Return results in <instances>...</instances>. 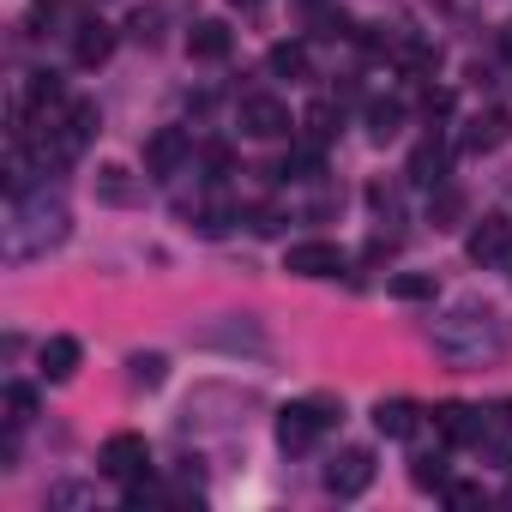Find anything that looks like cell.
Returning a JSON list of instances; mask_svg holds the SVG:
<instances>
[{"label":"cell","instance_id":"34","mask_svg":"<svg viewBox=\"0 0 512 512\" xmlns=\"http://www.w3.org/2000/svg\"><path fill=\"white\" fill-rule=\"evenodd\" d=\"M284 229V211L278 205H260V211H253V235H278Z\"/></svg>","mask_w":512,"mask_h":512},{"label":"cell","instance_id":"18","mask_svg":"<svg viewBox=\"0 0 512 512\" xmlns=\"http://www.w3.org/2000/svg\"><path fill=\"white\" fill-rule=\"evenodd\" d=\"M428 223H434V229H458V223H464V193H458L452 181H440V187L428 193Z\"/></svg>","mask_w":512,"mask_h":512},{"label":"cell","instance_id":"4","mask_svg":"<svg viewBox=\"0 0 512 512\" xmlns=\"http://www.w3.org/2000/svg\"><path fill=\"white\" fill-rule=\"evenodd\" d=\"M488 464H500V470H512V398H494V404H482L476 410V440H470Z\"/></svg>","mask_w":512,"mask_h":512},{"label":"cell","instance_id":"33","mask_svg":"<svg viewBox=\"0 0 512 512\" xmlns=\"http://www.w3.org/2000/svg\"><path fill=\"white\" fill-rule=\"evenodd\" d=\"M193 223H199V235H211V241H217V235L229 229V211H223V205H205V211H199Z\"/></svg>","mask_w":512,"mask_h":512},{"label":"cell","instance_id":"13","mask_svg":"<svg viewBox=\"0 0 512 512\" xmlns=\"http://www.w3.org/2000/svg\"><path fill=\"white\" fill-rule=\"evenodd\" d=\"M79 356H85V350H79V338H67V332H61V338H49V344H43V356H37V362H43V380H49V386L73 380V374H79Z\"/></svg>","mask_w":512,"mask_h":512},{"label":"cell","instance_id":"20","mask_svg":"<svg viewBox=\"0 0 512 512\" xmlns=\"http://www.w3.org/2000/svg\"><path fill=\"white\" fill-rule=\"evenodd\" d=\"M61 103H67V85H61L55 73H31V85H25V109L49 115V109H61Z\"/></svg>","mask_w":512,"mask_h":512},{"label":"cell","instance_id":"6","mask_svg":"<svg viewBox=\"0 0 512 512\" xmlns=\"http://www.w3.org/2000/svg\"><path fill=\"white\" fill-rule=\"evenodd\" d=\"M374 452L368 446H344L332 464H326V494H338V500H356V494H368L374 488Z\"/></svg>","mask_w":512,"mask_h":512},{"label":"cell","instance_id":"11","mask_svg":"<svg viewBox=\"0 0 512 512\" xmlns=\"http://www.w3.org/2000/svg\"><path fill=\"white\" fill-rule=\"evenodd\" d=\"M434 440L440 446H470L476 440V410L470 404H434Z\"/></svg>","mask_w":512,"mask_h":512},{"label":"cell","instance_id":"12","mask_svg":"<svg viewBox=\"0 0 512 512\" xmlns=\"http://www.w3.org/2000/svg\"><path fill=\"white\" fill-rule=\"evenodd\" d=\"M109 55H115V31H109L103 19H85V25L73 31V61H79V67H103Z\"/></svg>","mask_w":512,"mask_h":512},{"label":"cell","instance_id":"10","mask_svg":"<svg viewBox=\"0 0 512 512\" xmlns=\"http://www.w3.org/2000/svg\"><path fill=\"white\" fill-rule=\"evenodd\" d=\"M97 464H103V476H115V482H133V476H145V464H151V446H145V434H109Z\"/></svg>","mask_w":512,"mask_h":512},{"label":"cell","instance_id":"2","mask_svg":"<svg viewBox=\"0 0 512 512\" xmlns=\"http://www.w3.org/2000/svg\"><path fill=\"white\" fill-rule=\"evenodd\" d=\"M73 235V211L55 187H31L13 199V217H7V241H0V260L7 266H31L43 260L49 247H61Z\"/></svg>","mask_w":512,"mask_h":512},{"label":"cell","instance_id":"15","mask_svg":"<svg viewBox=\"0 0 512 512\" xmlns=\"http://www.w3.org/2000/svg\"><path fill=\"white\" fill-rule=\"evenodd\" d=\"M374 428H380L386 440H410V434H416V404H410V398H380V404H374Z\"/></svg>","mask_w":512,"mask_h":512},{"label":"cell","instance_id":"23","mask_svg":"<svg viewBox=\"0 0 512 512\" xmlns=\"http://www.w3.org/2000/svg\"><path fill=\"white\" fill-rule=\"evenodd\" d=\"M500 139H506V115H494V109H488V115H476V121H470L464 151H494Z\"/></svg>","mask_w":512,"mask_h":512},{"label":"cell","instance_id":"16","mask_svg":"<svg viewBox=\"0 0 512 512\" xmlns=\"http://www.w3.org/2000/svg\"><path fill=\"white\" fill-rule=\"evenodd\" d=\"M91 187H97V199H103V205H139V181H133L121 163H103Z\"/></svg>","mask_w":512,"mask_h":512},{"label":"cell","instance_id":"1","mask_svg":"<svg viewBox=\"0 0 512 512\" xmlns=\"http://www.w3.org/2000/svg\"><path fill=\"white\" fill-rule=\"evenodd\" d=\"M428 344L446 368H488L500 362L506 350V320L482 302H452L434 326H428Z\"/></svg>","mask_w":512,"mask_h":512},{"label":"cell","instance_id":"17","mask_svg":"<svg viewBox=\"0 0 512 512\" xmlns=\"http://www.w3.org/2000/svg\"><path fill=\"white\" fill-rule=\"evenodd\" d=\"M410 181H422V187H440L446 181V145L440 139H422L410 151Z\"/></svg>","mask_w":512,"mask_h":512},{"label":"cell","instance_id":"28","mask_svg":"<svg viewBox=\"0 0 512 512\" xmlns=\"http://www.w3.org/2000/svg\"><path fill=\"white\" fill-rule=\"evenodd\" d=\"M392 296H398V302H428V296H434V278H422V272H398V278H392Z\"/></svg>","mask_w":512,"mask_h":512},{"label":"cell","instance_id":"30","mask_svg":"<svg viewBox=\"0 0 512 512\" xmlns=\"http://www.w3.org/2000/svg\"><path fill=\"white\" fill-rule=\"evenodd\" d=\"M332 121H338V109H332V103H314V109L302 115V127H308V139H332V133H338Z\"/></svg>","mask_w":512,"mask_h":512},{"label":"cell","instance_id":"3","mask_svg":"<svg viewBox=\"0 0 512 512\" xmlns=\"http://www.w3.org/2000/svg\"><path fill=\"white\" fill-rule=\"evenodd\" d=\"M332 422H344V398H332V392H314V398H302V404H290V410H278V446L296 458V452H308Z\"/></svg>","mask_w":512,"mask_h":512},{"label":"cell","instance_id":"22","mask_svg":"<svg viewBox=\"0 0 512 512\" xmlns=\"http://www.w3.org/2000/svg\"><path fill=\"white\" fill-rule=\"evenodd\" d=\"M398 127H404V103H368V139L374 145L398 139Z\"/></svg>","mask_w":512,"mask_h":512},{"label":"cell","instance_id":"26","mask_svg":"<svg viewBox=\"0 0 512 512\" xmlns=\"http://www.w3.org/2000/svg\"><path fill=\"white\" fill-rule=\"evenodd\" d=\"M0 404H7V428H25L37 416V392L31 386H7V392H0Z\"/></svg>","mask_w":512,"mask_h":512},{"label":"cell","instance_id":"25","mask_svg":"<svg viewBox=\"0 0 512 512\" xmlns=\"http://www.w3.org/2000/svg\"><path fill=\"white\" fill-rule=\"evenodd\" d=\"M199 344H211V350H253V356H266V338L253 332V326H241V332H205Z\"/></svg>","mask_w":512,"mask_h":512},{"label":"cell","instance_id":"7","mask_svg":"<svg viewBox=\"0 0 512 512\" xmlns=\"http://www.w3.org/2000/svg\"><path fill=\"white\" fill-rule=\"evenodd\" d=\"M235 127H241L247 139H284L296 121H290V109H284L278 97H241V109H235Z\"/></svg>","mask_w":512,"mask_h":512},{"label":"cell","instance_id":"36","mask_svg":"<svg viewBox=\"0 0 512 512\" xmlns=\"http://www.w3.org/2000/svg\"><path fill=\"white\" fill-rule=\"evenodd\" d=\"M235 7H253V0H235Z\"/></svg>","mask_w":512,"mask_h":512},{"label":"cell","instance_id":"8","mask_svg":"<svg viewBox=\"0 0 512 512\" xmlns=\"http://www.w3.org/2000/svg\"><path fill=\"white\" fill-rule=\"evenodd\" d=\"M193 157V139L181 133V127H157L151 139H145V175L151 181H169V175H181V163Z\"/></svg>","mask_w":512,"mask_h":512},{"label":"cell","instance_id":"24","mask_svg":"<svg viewBox=\"0 0 512 512\" xmlns=\"http://www.w3.org/2000/svg\"><path fill=\"white\" fill-rule=\"evenodd\" d=\"M266 67H272L278 79H308V49H302V43H278V49L266 55Z\"/></svg>","mask_w":512,"mask_h":512},{"label":"cell","instance_id":"31","mask_svg":"<svg viewBox=\"0 0 512 512\" xmlns=\"http://www.w3.org/2000/svg\"><path fill=\"white\" fill-rule=\"evenodd\" d=\"M85 500H91L85 482H55V488H49V506H85Z\"/></svg>","mask_w":512,"mask_h":512},{"label":"cell","instance_id":"19","mask_svg":"<svg viewBox=\"0 0 512 512\" xmlns=\"http://www.w3.org/2000/svg\"><path fill=\"white\" fill-rule=\"evenodd\" d=\"M169 380V356H157V350H139L133 362H127V386L133 392H157Z\"/></svg>","mask_w":512,"mask_h":512},{"label":"cell","instance_id":"29","mask_svg":"<svg viewBox=\"0 0 512 512\" xmlns=\"http://www.w3.org/2000/svg\"><path fill=\"white\" fill-rule=\"evenodd\" d=\"M404 73H434L440 67V49H428V43H404Z\"/></svg>","mask_w":512,"mask_h":512},{"label":"cell","instance_id":"9","mask_svg":"<svg viewBox=\"0 0 512 512\" xmlns=\"http://www.w3.org/2000/svg\"><path fill=\"white\" fill-rule=\"evenodd\" d=\"M284 272L290 278H338L344 272V247L338 241H296L284 253Z\"/></svg>","mask_w":512,"mask_h":512},{"label":"cell","instance_id":"35","mask_svg":"<svg viewBox=\"0 0 512 512\" xmlns=\"http://www.w3.org/2000/svg\"><path fill=\"white\" fill-rule=\"evenodd\" d=\"M506 506H512V482H506Z\"/></svg>","mask_w":512,"mask_h":512},{"label":"cell","instance_id":"21","mask_svg":"<svg viewBox=\"0 0 512 512\" xmlns=\"http://www.w3.org/2000/svg\"><path fill=\"white\" fill-rule=\"evenodd\" d=\"M410 482H416L422 494H446V482H452V470H446V452H422V458L410 464Z\"/></svg>","mask_w":512,"mask_h":512},{"label":"cell","instance_id":"27","mask_svg":"<svg viewBox=\"0 0 512 512\" xmlns=\"http://www.w3.org/2000/svg\"><path fill=\"white\" fill-rule=\"evenodd\" d=\"M284 175H296V181H314V175H320V139L296 145V151H290V163H284Z\"/></svg>","mask_w":512,"mask_h":512},{"label":"cell","instance_id":"32","mask_svg":"<svg viewBox=\"0 0 512 512\" xmlns=\"http://www.w3.org/2000/svg\"><path fill=\"white\" fill-rule=\"evenodd\" d=\"M446 506L470 512V506H482V488H476V482H446Z\"/></svg>","mask_w":512,"mask_h":512},{"label":"cell","instance_id":"14","mask_svg":"<svg viewBox=\"0 0 512 512\" xmlns=\"http://www.w3.org/2000/svg\"><path fill=\"white\" fill-rule=\"evenodd\" d=\"M187 55H193V61H223V55H229V25H223V19H199V25L187 31Z\"/></svg>","mask_w":512,"mask_h":512},{"label":"cell","instance_id":"5","mask_svg":"<svg viewBox=\"0 0 512 512\" xmlns=\"http://www.w3.org/2000/svg\"><path fill=\"white\" fill-rule=\"evenodd\" d=\"M464 253L476 266H512V217H500V211L476 217L470 235H464Z\"/></svg>","mask_w":512,"mask_h":512}]
</instances>
